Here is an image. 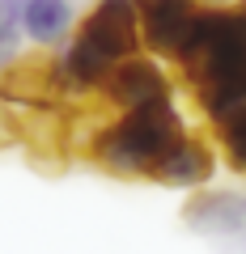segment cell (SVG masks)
<instances>
[{
  "label": "cell",
  "instance_id": "8fae6325",
  "mask_svg": "<svg viewBox=\"0 0 246 254\" xmlns=\"http://www.w3.org/2000/svg\"><path fill=\"white\" fill-rule=\"evenodd\" d=\"M17 60H21V43H4L0 38V72H9Z\"/></svg>",
  "mask_w": 246,
  "mask_h": 254
},
{
  "label": "cell",
  "instance_id": "8992f818",
  "mask_svg": "<svg viewBox=\"0 0 246 254\" xmlns=\"http://www.w3.org/2000/svg\"><path fill=\"white\" fill-rule=\"evenodd\" d=\"M187 225L212 237H234L246 233V190H225V187H208L200 195H191L187 203Z\"/></svg>",
  "mask_w": 246,
  "mask_h": 254
},
{
  "label": "cell",
  "instance_id": "5b68a950",
  "mask_svg": "<svg viewBox=\"0 0 246 254\" xmlns=\"http://www.w3.org/2000/svg\"><path fill=\"white\" fill-rule=\"evenodd\" d=\"M212 174H217V148L208 144L204 136H195V131H187V136L178 140V144L170 148V153L162 157V165H157L149 178L162 182V187H182V190H204L212 182Z\"/></svg>",
  "mask_w": 246,
  "mask_h": 254
},
{
  "label": "cell",
  "instance_id": "7c38bea8",
  "mask_svg": "<svg viewBox=\"0 0 246 254\" xmlns=\"http://www.w3.org/2000/svg\"><path fill=\"white\" fill-rule=\"evenodd\" d=\"M200 4H212V9H229V4H246V0H200Z\"/></svg>",
  "mask_w": 246,
  "mask_h": 254
},
{
  "label": "cell",
  "instance_id": "9c48e42d",
  "mask_svg": "<svg viewBox=\"0 0 246 254\" xmlns=\"http://www.w3.org/2000/svg\"><path fill=\"white\" fill-rule=\"evenodd\" d=\"M21 9H26V0H0V38L4 43H21Z\"/></svg>",
  "mask_w": 246,
  "mask_h": 254
},
{
  "label": "cell",
  "instance_id": "30bf717a",
  "mask_svg": "<svg viewBox=\"0 0 246 254\" xmlns=\"http://www.w3.org/2000/svg\"><path fill=\"white\" fill-rule=\"evenodd\" d=\"M17 136H21V127H17V119H13V110H4V106H0V148H4V144H13Z\"/></svg>",
  "mask_w": 246,
  "mask_h": 254
},
{
  "label": "cell",
  "instance_id": "277c9868",
  "mask_svg": "<svg viewBox=\"0 0 246 254\" xmlns=\"http://www.w3.org/2000/svg\"><path fill=\"white\" fill-rule=\"evenodd\" d=\"M200 0H136V21H140V47L157 60L174 64L200 17Z\"/></svg>",
  "mask_w": 246,
  "mask_h": 254
},
{
  "label": "cell",
  "instance_id": "3957f363",
  "mask_svg": "<svg viewBox=\"0 0 246 254\" xmlns=\"http://www.w3.org/2000/svg\"><path fill=\"white\" fill-rule=\"evenodd\" d=\"M170 93H174L170 64L157 60V55H149V51H136V55H128V60H119L106 72L98 98H102V106L115 115V110H132V106H145V102L170 98Z\"/></svg>",
  "mask_w": 246,
  "mask_h": 254
},
{
  "label": "cell",
  "instance_id": "6da1fadb",
  "mask_svg": "<svg viewBox=\"0 0 246 254\" xmlns=\"http://www.w3.org/2000/svg\"><path fill=\"white\" fill-rule=\"evenodd\" d=\"M136 51H145L136 0H93V9L77 17L68 43L47 60L51 98H98L106 72Z\"/></svg>",
  "mask_w": 246,
  "mask_h": 254
},
{
  "label": "cell",
  "instance_id": "52a82bcc",
  "mask_svg": "<svg viewBox=\"0 0 246 254\" xmlns=\"http://www.w3.org/2000/svg\"><path fill=\"white\" fill-rule=\"evenodd\" d=\"M73 26H77L73 0H26V9H21V38H30L43 51L64 47Z\"/></svg>",
  "mask_w": 246,
  "mask_h": 254
},
{
  "label": "cell",
  "instance_id": "7a4b0ae2",
  "mask_svg": "<svg viewBox=\"0 0 246 254\" xmlns=\"http://www.w3.org/2000/svg\"><path fill=\"white\" fill-rule=\"evenodd\" d=\"M191 131L182 106L170 98L145 102L132 110H115L110 119H102L93 127L89 144V161L102 165L115 178H149L162 165V157Z\"/></svg>",
  "mask_w": 246,
  "mask_h": 254
},
{
  "label": "cell",
  "instance_id": "ba28073f",
  "mask_svg": "<svg viewBox=\"0 0 246 254\" xmlns=\"http://www.w3.org/2000/svg\"><path fill=\"white\" fill-rule=\"evenodd\" d=\"M212 136H217L221 157H225L238 174H246V106L234 110L225 123H217V127H212Z\"/></svg>",
  "mask_w": 246,
  "mask_h": 254
}]
</instances>
